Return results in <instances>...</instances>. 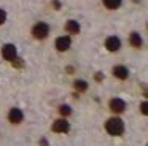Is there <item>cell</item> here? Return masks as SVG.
<instances>
[{"mask_svg":"<svg viewBox=\"0 0 148 146\" xmlns=\"http://www.w3.org/2000/svg\"><path fill=\"white\" fill-rule=\"evenodd\" d=\"M105 129H107V132H108L110 135L119 136V135H123V132H124V122H123L119 117H112V119H108L105 122Z\"/></svg>","mask_w":148,"mask_h":146,"instance_id":"cell-1","label":"cell"},{"mask_svg":"<svg viewBox=\"0 0 148 146\" xmlns=\"http://www.w3.org/2000/svg\"><path fill=\"white\" fill-rule=\"evenodd\" d=\"M49 33V25L45 24V22H38V24L34 25L32 29V35L37 38V40H45Z\"/></svg>","mask_w":148,"mask_h":146,"instance_id":"cell-2","label":"cell"},{"mask_svg":"<svg viewBox=\"0 0 148 146\" xmlns=\"http://www.w3.org/2000/svg\"><path fill=\"white\" fill-rule=\"evenodd\" d=\"M16 46L14 44H11V43H8V44H5L3 46V49H2V56H3V59L5 60H13L14 57H16Z\"/></svg>","mask_w":148,"mask_h":146,"instance_id":"cell-3","label":"cell"},{"mask_svg":"<svg viewBox=\"0 0 148 146\" xmlns=\"http://www.w3.org/2000/svg\"><path fill=\"white\" fill-rule=\"evenodd\" d=\"M53 130L58 133H67L70 130V124L67 122L65 119H58L54 124H53Z\"/></svg>","mask_w":148,"mask_h":146,"instance_id":"cell-4","label":"cell"},{"mask_svg":"<svg viewBox=\"0 0 148 146\" xmlns=\"http://www.w3.org/2000/svg\"><path fill=\"white\" fill-rule=\"evenodd\" d=\"M108 105H110V110H112L113 113H123V111L126 110V103L121 98H112Z\"/></svg>","mask_w":148,"mask_h":146,"instance_id":"cell-5","label":"cell"},{"mask_svg":"<svg viewBox=\"0 0 148 146\" xmlns=\"http://www.w3.org/2000/svg\"><path fill=\"white\" fill-rule=\"evenodd\" d=\"M105 46L108 51H112V53H115V51H118L119 48H121V41H119L118 37H108L105 41Z\"/></svg>","mask_w":148,"mask_h":146,"instance_id":"cell-6","label":"cell"},{"mask_svg":"<svg viewBox=\"0 0 148 146\" xmlns=\"http://www.w3.org/2000/svg\"><path fill=\"white\" fill-rule=\"evenodd\" d=\"M23 117H24V114L19 108H13V110H10V113H8V119L13 124H19L21 121H23Z\"/></svg>","mask_w":148,"mask_h":146,"instance_id":"cell-7","label":"cell"},{"mask_svg":"<svg viewBox=\"0 0 148 146\" xmlns=\"http://www.w3.org/2000/svg\"><path fill=\"white\" fill-rule=\"evenodd\" d=\"M72 41L69 37H59L58 40H56V48H58V51H67L69 48H70Z\"/></svg>","mask_w":148,"mask_h":146,"instance_id":"cell-8","label":"cell"},{"mask_svg":"<svg viewBox=\"0 0 148 146\" xmlns=\"http://www.w3.org/2000/svg\"><path fill=\"white\" fill-rule=\"evenodd\" d=\"M113 75H115L116 78H119V79H126V78H127V75H129V72H127V68H126V67L118 65V67H115V68H113Z\"/></svg>","mask_w":148,"mask_h":146,"instance_id":"cell-9","label":"cell"},{"mask_svg":"<svg viewBox=\"0 0 148 146\" xmlns=\"http://www.w3.org/2000/svg\"><path fill=\"white\" fill-rule=\"evenodd\" d=\"M65 30H67L69 33H78V32H80V24H78L77 21H73V19H70V21H67V24H65Z\"/></svg>","mask_w":148,"mask_h":146,"instance_id":"cell-10","label":"cell"},{"mask_svg":"<svg viewBox=\"0 0 148 146\" xmlns=\"http://www.w3.org/2000/svg\"><path fill=\"white\" fill-rule=\"evenodd\" d=\"M131 44L134 48H140L142 46V38H140V35H138L137 32H132L131 33Z\"/></svg>","mask_w":148,"mask_h":146,"instance_id":"cell-11","label":"cell"},{"mask_svg":"<svg viewBox=\"0 0 148 146\" xmlns=\"http://www.w3.org/2000/svg\"><path fill=\"white\" fill-rule=\"evenodd\" d=\"M103 5H105L108 10H116V8H119V5H121V0H103Z\"/></svg>","mask_w":148,"mask_h":146,"instance_id":"cell-12","label":"cell"},{"mask_svg":"<svg viewBox=\"0 0 148 146\" xmlns=\"http://www.w3.org/2000/svg\"><path fill=\"white\" fill-rule=\"evenodd\" d=\"M73 86H75V89H77L78 92H84V91L88 89V83L83 81V79H78V81H75Z\"/></svg>","mask_w":148,"mask_h":146,"instance_id":"cell-13","label":"cell"},{"mask_svg":"<svg viewBox=\"0 0 148 146\" xmlns=\"http://www.w3.org/2000/svg\"><path fill=\"white\" fill-rule=\"evenodd\" d=\"M59 113H61L62 116H69V114L72 113V108L69 106V105H62V106H59Z\"/></svg>","mask_w":148,"mask_h":146,"instance_id":"cell-14","label":"cell"},{"mask_svg":"<svg viewBox=\"0 0 148 146\" xmlns=\"http://www.w3.org/2000/svg\"><path fill=\"white\" fill-rule=\"evenodd\" d=\"M11 62H13V65H14V67H18V68H21V67L24 65V63H23V60H21V59H19V57H18V56L14 57V59L11 60Z\"/></svg>","mask_w":148,"mask_h":146,"instance_id":"cell-15","label":"cell"},{"mask_svg":"<svg viewBox=\"0 0 148 146\" xmlns=\"http://www.w3.org/2000/svg\"><path fill=\"white\" fill-rule=\"evenodd\" d=\"M140 110H142V113H143L145 116L148 114V103H147V102H143V103L140 105Z\"/></svg>","mask_w":148,"mask_h":146,"instance_id":"cell-16","label":"cell"},{"mask_svg":"<svg viewBox=\"0 0 148 146\" xmlns=\"http://www.w3.org/2000/svg\"><path fill=\"white\" fill-rule=\"evenodd\" d=\"M5 19H7V13H5L3 10L0 8V25H2V24L5 22Z\"/></svg>","mask_w":148,"mask_h":146,"instance_id":"cell-17","label":"cell"},{"mask_svg":"<svg viewBox=\"0 0 148 146\" xmlns=\"http://www.w3.org/2000/svg\"><path fill=\"white\" fill-rule=\"evenodd\" d=\"M94 78H96V81H102L103 75H102V73H96V76H94Z\"/></svg>","mask_w":148,"mask_h":146,"instance_id":"cell-18","label":"cell"}]
</instances>
